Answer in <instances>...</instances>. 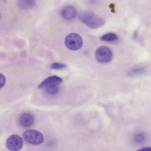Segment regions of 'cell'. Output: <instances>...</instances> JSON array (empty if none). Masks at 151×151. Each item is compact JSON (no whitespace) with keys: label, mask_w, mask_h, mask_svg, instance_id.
<instances>
[{"label":"cell","mask_w":151,"mask_h":151,"mask_svg":"<svg viewBox=\"0 0 151 151\" xmlns=\"http://www.w3.org/2000/svg\"><path fill=\"white\" fill-rule=\"evenodd\" d=\"M19 121L20 124L24 127H29L32 126L34 122V118L30 114L24 113L20 116Z\"/></svg>","instance_id":"cell-8"},{"label":"cell","mask_w":151,"mask_h":151,"mask_svg":"<svg viewBox=\"0 0 151 151\" xmlns=\"http://www.w3.org/2000/svg\"><path fill=\"white\" fill-rule=\"evenodd\" d=\"M50 68L54 69H64L66 68V65L57 63H52L51 66Z\"/></svg>","instance_id":"cell-12"},{"label":"cell","mask_w":151,"mask_h":151,"mask_svg":"<svg viewBox=\"0 0 151 151\" xmlns=\"http://www.w3.org/2000/svg\"><path fill=\"white\" fill-rule=\"evenodd\" d=\"M77 12L76 8L71 5L68 6L62 9L61 15L63 19L69 20L73 19L76 17Z\"/></svg>","instance_id":"cell-6"},{"label":"cell","mask_w":151,"mask_h":151,"mask_svg":"<svg viewBox=\"0 0 151 151\" xmlns=\"http://www.w3.org/2000/svg\"><path fill=\"white\" fill-rule=\"evenodd\" d=\"M100 39L104 41L111 42L117 40L118 37L115 33L113 32H108L102 35Z\"/></svg>","instance_id":"cell-10"},{"label":"cell","mask_w":151,"mask_h":151,"mask_svg":"<svg viewBox=\"0 0 151 151\" xmlns=\"http://www.w3.org/2000/svg\"><path fill=\"white\" fill-rule=\"evenodd\" d=\"M6 80L5 76L0 73V88H2L5 84Z\"/></svg>","instance_id":"cell-14"},{"label":"cell","mask_w":151,"mask_h":151,"mask_svg":"<svg viewBox=\"0 0 151 151\" xmlns=\"http://www.w3.org/2000/svg\"><path fill=\"white\" fill-rule=\"evenodd\" d=\"M145 139V136L142 134H137L134 137L135 141L137 143H141L143 142Z\"/></svg>","instance_id":"cell-13"},{"label":"cell","mask_w":151,"mask_h":151,"mask_svg":"<svg viewBox=\"0 0 151 151\" xmlns=\"http://www.w3.org/2000/svg\"><path fill=\"white\" fill-rule=\"evenodd\" d=\"M35 0H18V4L20 8L24 10L31 9L35 4Z\"/></svg>","instance_id":"cell-9"},{"label":"cell","mask_w":151,"mask_h":151,"mask_svg":"<svg viewBox=\"0 0 151 151\" xmlns=\"http://www.w3.org/2000/svg\"><path fill=\"white\" fill-rule=\"evenodd\" d=\"M151 148L150 147H144L139 149L137 151H151Z\"/></svg>","instance_id":"cell-15"},{"label":"cell","mask_w":151,"mask_h":151,"mask_svg":"<svg viewBox=\"0 0 151 151\" xmlns=\"http://www.w3.org/2000/svg\"><path fill=\"white\" fill-rule=\"evenodd\" d=\"M83 43L81 36L76 33H71L65 37V44L66 47L72 50H78L81 48Z\"/></svg>","instance_id":"cell-3"},{"label":"cell","mask_w":151,"mask_h":151,"mask_svg":"<svg viewBox=\"0 0 151 151\" xmlns=\"http://www.w3.org/2000/svg\"><path fill=\"white\" fill-rule=\"evenodd\" d=\"M23 141L22 138L19 136L13 134L9 136L6 142V147L11 151H17L22 147Z\"/></svg>","instance_id":"cell-5"},{"label":"cell","mask_w":151,"mask_h":151,"mask_svg":"<svg viewBox=\"0 0 151 151\" xmlns=\"http://www.w3.org/2000/svg\"><path fill=\"white\" fill-rule=\"evenodd\" d=\"M58 85H52L46 87L47 92L50 95L57 94L59 91V88Z\"/></svg>","instance_id":"cell-11"},{"label":"cell","mask_w":151,"mask_h":151,"mask_svg":"<svg viewBox=\"0 0 151 151\" xmlns=\"http://www.w3.org/2000/svg\"><path fill=\"white\" fill-rule=\"evenodd\" d=\"M95 57L99 62L105 63L110 61L113 57V53L109 47L102 46L98 48L95 52Z\"/></svg>","instance_id":"cell-4"},{"label":"cell","mask_w":151,"mask_h":151,"mask_svg":"<svg viewBox=\"0 0 151 151\" xmlns=\"http://www.w3.org/2000/svg\"><path fill=\"white\" fill-rule=\"evenodd\" d=\"M78 17L83 23L93 29L101 27L105 23V21L103 18L90 11H85L80 12L78 14Z\"/></svg>","instance_id":"cell-1"},{"label":"cell","mask_w":151,"mask_h":151,"mask_svg":"<svg viewBox=\"0 0 151 151\" xmlns=\"http://www.w3.org/2000/svg\"><path fill=\"white\" fill-rule=\"evenodd\" d=\"M62 81V79L58 76H49L41 83L38 86V88H41L50 85H58Z\"/></svg>","instance_id":"cell-7"},{"label":"cell","mask_w":151,"mask_h":151,"mask_svg":"<svg viewBox=\"0 0 151 151\" xmlns=\"http://www.w3.org/2000/svg\"><path fill=\"white\" fill-rule=\"evenodd\" d=\"M23 137L27 142L35 145L42 143L44 139L43 135L40 132L34 129L25 131L23 133Z\"/></svg>","instance_id":"cell-2"}]
</instances>
